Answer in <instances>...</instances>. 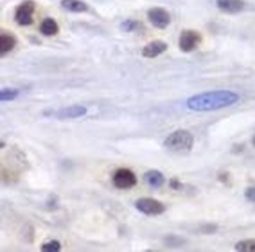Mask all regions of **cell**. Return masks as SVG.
<instances>
[{"mask_svg":"<svg viewBox=\"0 0 255 252\" xmlns=\"http://www.w3.org/2000/svg\"><path fill=\"white\" fill-rule=\"evenodd\" d=\"M61 7L73 13H82L89 9L88 4L82 0H61Z\"/></svg>","mask_w":255,"mask_h":252,"instance_id":"cell-13","label":"cell"},{"mask_svg":"<svg viewBox=\"0 0 255 252\" xmlns=\"http://www.w3.org/2000/svg\"><path fill=\"white\" fill-rule=\"evenodd\" d=\"M253 143H254V146H255V137H254V140H253Z\"/></svg>","mask_w":255,"mask_h":252,"instance_id":"cell-22","label":"cell"},{"mask_svg":"<svg viewBox=\"0 0 255 252\" xmlns=\"http://www.w3.org/2000/svg\"><path fill=\"white\" fill-rule=\"evenodd\" d=\"M147 19L157 29H165L171 23V15L168 10L162 7H152L147 12Z\"/></svg>","mask_w":255,"mask_h":252,"instance_id":"cell-7","label":"cell"},{"mask_svg":"<svg viewBox=\"0 0 255 252\" xmlns=\"http://www.w3.org/2000/svg\"><path fill=\"white\" fill-rule=\"evenodd\" d=\"M235 250L238 252H255V239L239 241L235 245Z\"/></svg>","mask_w":255,"mask_h":252,"instance_id":"cell-16","label":"cell"},{"mask_svg":"<svg viewBox=\"0 0 255 252\" xmlns=\"http://www.w3.org/2000/svg\"><path fill=\"white\" fill-rule=\"evenodd\" d=\"M166 50H168V44L165 41L156 39V41H152V42L146 44L141 54H143V57L146 58H155L157 56H160L162 53H165Z\"/></svg>","mask_w":255,"mask_h":252,"instance_id":"cell-9","label":"cell"},{"mask_svg":"<svg viewBox=\"0 0 255 252\" xmlns=\"http://www.w3.org/2000/svg\"><path fill=\"white\" fill-rule=\"evenodd\" d=\"M238 101L239 95L232 91H210L188 98L187 108L197 113H209L232 107Z\"/></svg>","mask_w":255,"mask_h":252,"instance_id":"cell-1","label":"cell"},{"mask_svg":"<svg viewBox=\"0 0 255 252\" xmlns=\"http://www.w3.org/2000/svg\"><path fill=\"white\" fill-rule=\"evenodd\" d=\"M169 185H171V188H172V190H181V188H182V184L179 182V179H178V178H172V179H171V182H169Z\"/></svg>","mask_w":255,"mask_h":252,"instance_id":"cell-20","label":"cell"},{"mask_svg":"<svg viewBox=\"0 0 255 252\" xmlns=\"http://www.w3.org/2000/svg\"><path fill=\"white\" fill-rule=\"evenodd\" d=\"M245 197H247V200L255 203V187H250V188L245 191Z\"/></svg>","mask_w":255,"mask_h":252,"instance_id":"cell-19","label":"cell"},{"mask_svg":"<svg viewBox=\"0 0 255 252\" xmlns=\"http://www.w3.org/2000/svg\"><path fill=\"white\" fill-rule=\"evenodd\" d=\"M228 176H229L228 174H222V175H219V179H220V181H223V182H226V181H228Z\"/></svg>","mask_w":255,"mask_h":252,"instance_id":"cell-21","label":"cell"},{"mask_svg":"<svg viewBox=\"0 0 255 252\" xmlns=\"http://www.w3.org/2000/svg\"><path fill=\"white\" fill-rule=\"evenodd\" d=\"M163 146L174 153H188L194 146V137L187 130H177L165 138Z\"/></svg>","mask_w":255,"mask_h":252,"instance_id":"cell-2","label":"cell"},{"mask_svg":"<svg viewBox=\"0 0 255 252\" xmlns=\"http://www.w3.org/2000/svg\"><path fill=\"white\" fill-rule=\"evenodd\" d=\"M113 184L120 190H130L137 184V178L133 171L127 168H120L113 175Z\"/></svg>","mask_w":255,"mask_h":252,"instance_id":"cell-3","label":"cell"},{"mask_svg":"<svg viewBox=\"0 0 255 252\" xmlns=\"http://www.w3.org/2000/svg\"><path fill=\"white\" fill-rule=\"evenodd\" d=\"M50 114H53L59 120H73V118L86 116L88 108L83 105H73V107H64V108H61L59 111H54V113H51V111L44 113V116H50Z\"/></svg>","mask_w":255,"mask_h":252,"instance_id":"cell-8","label":"cell"},{"mask_svg":"<svg viewBox=\"0 0 255 252\" xmlns=\"http://www.w3.org/2000/svg\"><path fill=\"white\" fill-rule=\"evenodd\" d=\"M59 23L53 18H45L39 25V32L45 37H53V35L59 34Z\"/></svg>","mask_w":255,"mask_h":252,"instance_id":"cell-12","label":"cell"},{"mask_svg":"<svg viewBox=\"0 0 255 252\" xmlns=\"http://www.w3.org/2000/svg\"><path fill=\"white\" fill-rule=\"evenodd\" d=\"M217 7L226 13H239L244 10V0H216Z\"/></svg>","mask_w":255,"mask_h":252,"instance_id":"cell-10","label":"cell"},{"mask_svg":"<svg viewBox=\"0 0 255 252\" xmlns=\"http://www.w3.org/2000/svg\"><path fill=\"white\" fill-rule=\"evenodd\" d=\"M16 45V38L13 34L10 32H6V31H1L0 32V54L4 56L7 54L9 51H12Z\"/></svg>","mask_w":255,"mask_h":252,"instance_id":"cell-11","label":"cell"},{"mask_svg":"<svg viewBox=\"0 0 255 252\" xmlns=\"http://www.w3.org/2000/svg\"><path fill=\"white\" fill-rule=\"evenodd\" d=\"M60 250H61V245H60V242H57V241L45 242V244H42V247H41V251L42 252H59Z\"/></svg>","mask_w":255,"mask_h":252,"instance_id":"cell-18","label":"cell"},{"mask_svg":"<svg viewBox=\"0 0 255 252\" xmlns=\"http://www.w3.org/2000/svg\"><path fill=\"white\" fill-rule=\"evenodd\" d=\"M34 12H35V3L32 0H25L16 7L15 20L22 26H29L34 22Z\"/></svg>","mask_w":255,"mask_h":252,"instance_id":"cell-4","label":"cell"},{"mask_svg":"<svg viewBox=\"0 0 255 252\" xmlns=\"http://www.w3.org/2000/svg\"><path fill=\"white\" fill-rule=\"evenodd\" d=\"M19 94V89H15V88H3V89L0 91V101H1V102L13 101V99L18 98Z\"/></svg>","mask_w":255,"mask_h":252,"instance_id":"cell-15","label":"cell"},{"mask_svg":"<svg viewBox=\"0 0 255 252\" xmlns=\"http://www.w3.org/2000/svg\"><path fill=\"white\" fill-rule=\"evenodd\" d=\"M134 207L146 216H159L165 212V206L155 198H138Z\"/></svg>","mask_w":255,"mask_h":252,"instance_id":"cell-6","label":"cell"},{"mask_svg":"<svg viewBox=\"0 0 255 252\" xmlns=\"http://www.w3.org/2000/svg\"><path fill=\"white\" fill-rule=\"evenodd\" d=\"M201 42V34L193 31V29H185L179 35V50L182 53H191L194 51Z\"/></svg>","mask_w":255,"mask_h":252,"instance_id":"cell-5","label":"cell"},{"mask_svg":"<svg viewBox=\"0 0 255 252\" xmlns=\"http://www.w3.org/2000/svg\"><path fill=\"white\" fill-rule=\"evenodd\" d=\"M144 181L147 182V185H150L152 188H159L163 185L165 182V176L162 172H159L156 169H150L144 174Z\"/></svg>","mask_w":255,"mask_h":252,"instance_id":"cell-14","label":"cell"},{"mask_svg":"<svg viewBox=\"0 0 255 252\" xmlns=\"http://www.w3.org/2000/svg\"><path fill=\"white\" fill-rule=\"evenodd\" d=\"M120 28H121V31H124V32H133V31H137V29L141 28V23L137 22V20L127 19L124 20V22H121Z\"/></svg>","mask_w":255,"mask_h":252,"instance_id":"cell-17","label":"cell"}]
</instances>
